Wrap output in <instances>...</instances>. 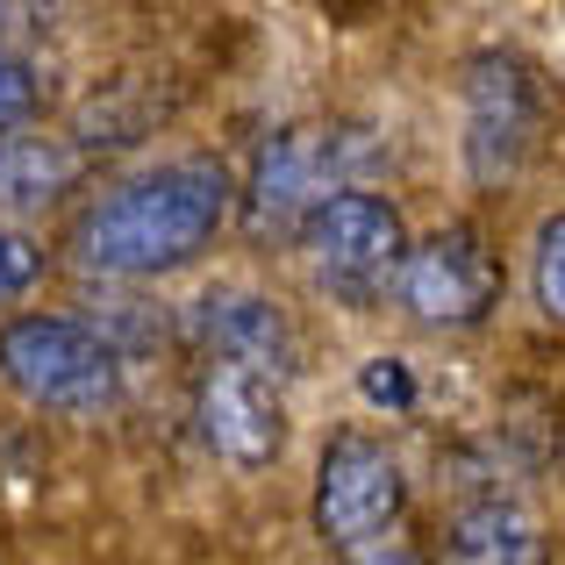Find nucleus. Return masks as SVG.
I'll list each match as a JSON object with an SVG mask.
<instances>
[{"mask_svg": "<svg viewBox=\"0 0 565 565\" xmlns=\"http://www.w3.org/2000/svg\"><path fill=\"white\" fill-rule=\"evenodd\" d=\"M79 180V151L57 137H0V207H43Z\"/></svg>", "mask_w": 565, "mask_h": 565, "instance_id": "nucleus-11", "label": "nucleus"}, {"mask_svg": "<svg viewBox=\"0 0 565 565\" xmlns=\"http://www.w3.org/2000/svg\"><path fill=\"white\" fill-rule=\"evenodd\" d=\"M530 287H537V308L552 322H565V215H552L537 230V265H530Z\"/></svg>", "mask_w": 565, "mask_h": 565, "instance_id": "nucleus-12", "label": "nucleus"}, {"mask_svg": "<svg viewBox=\"0 0 565 565\" xmlns=\"http://www.w3.org/2000/svg\"><path fill=\"white\" fill-rule=\"evenodd\" d=\"M537 137V86L515 57H472L466 72V151L480 180H509Z\"/></svg>", "mask_w": 565, "mask_h": 565, "instance_id": "nucleus-7", "label": "nucleus"}, {"mask_svg": "<svg viewBox=\"0 0 565 565\" xmlns=\"http://www.w3.org/2000/svg\"><path fill=\"white\" fill-rule=\"evenodd\" d=\"M43 279V244H29L22 230H0V301H22Z\"/></svg>", "mask_w": 565, "mask_h": 565, "instance_id": "nucleus-13", "label": "nucleus"}, {"mask_svg": "<svg viewBox=\"0 0 565 565\" xmlns=\"http://www.w3.org/2000/svg\"><path fill=\"white\" fill-rule=\"evenodd\" d=\"M193 337L215 365H236L250 380H279L294 373V330L265 294H236V287H215L193 301Z\"/></svg>", "mask_w": 565, "mask_h": 565, "instance_id": "nucleus-8", "label": "nucleus"}, {"mask_svg": "<svg viewBox=\"0 0 565 565\" xmlns=\"http://www.w3.org/2000/svg\"><path fill=\"white\" fill-rule=\"evenodd\" d=\"M36 65L29 57H14V51H0V129H14V122H29L36 115Z\"/></svg>", "mask_w": 565, "mask_h": 565, "instance_id": "nucleus-14", "label": "nucleus"}, {"mask_svg": "<svg viewBox=\"0 0 565 565\" xmlns=\"http://www.w3.org/2000/svg\"><path fill=\"white\" fill-rule=\"evenodd\" d=\"M451 565H544V537L523 509L480 501L451 523Z\"/></svg>", "mask_w": 565, "mask_h": 565, "instance_id": "nucleus-10", "label": "nucleus"}, {"mask_svg": "<svg viewBox=\"0 0 565 565\" xmlns=\"http://www.w3.org/2000/svg\"><path fill=\"white\" fill-rule=\"evenodd\" d=\"M301 250H308V265H316V279L330 294L373 301L386 279H401L408 236H401V215L380 193H337V201H322L316 215L301 222Z\"/></svg>", "mask_w": 565, "mask_h": 565, "instance_id": "nucleus-3", "label": "nucleus"}, {"mask_svg": "<svg viewBox=\"0 0 565 565\" xmlns=\"http://www.w3.org/2000/svg\"><path fill=\"white\" fill-rule=\"evenodd\" d=\"M222 215H230V172L207 158H180V166H158L143 180L100 193L72 222V258L108 279H158L201 258Z\"/></svg>", "mask_w": 565, "mask_h": 565, "instance_id": "nucleus-1", "label": "nucleus"}, {"mask_svg": "<svg viewBox=\"0 0 565 565\" xmlns=\"http://www.w3.org/2000/svg\"><path fill=\"white\" fill-rule=\"evenodd\" d=\"M365 166V143L351 129H287L258 151L250 166V222L279 230V222H308L322 201L351 193L344 180Z\"/></svg>", "mask_w": 565, "mask_h": 565, "instance_id": "nucleus-4", "label": "nucleus"}, {"mask_svg": "<svg viewBox=\"0 0 565 565\" xmlns=\"http://www.w3.org/2000/svg\"><path fill=\"white\" fill-rule=\"evenodd\" d=\"M394 287H401V301H408V316L466 330V322H480L487 308H494L501 273H494V258H487L480 230L451 222V230H437V236H423V244H408V258H401V279H394Z\"/></svg>", "mask_w": 565, "mask_h": 565, "instance_id": "nucleus-5", "label": "nucleus"}, {"mask_svg": "<svg viewBox=\"0 0 565 565\" xmlns=\"http://www.w3.org/2000/svg\"><path fill=\"white\" fill-rule=\"evenodd\" d=\"M193 423L230 466H265L279 451V394L273 380H250L236 365H207L193 394Z\"/></svg>", "mask_w": 565, "mask_h": 565, "instance_id": "nucleus-9", "label": "nucleus"}, {"mask_svg": "<svg viewBox=\"0 0 565 565\" xmlns=\"http://www.w3.org/2000/svg\"><path fill=\"white\" fill-rule=\"evenodd\" d=\"M394 515H401V466L373 437H337L322 451V472H316L322 537L344 544V552H365V544H380V530Z\"/></svg>", "mask_w": 565, "mask_h": 565, "instance_id": "nucleus-6", "label": "nucleus"}, {"mask_svg": "<svg viewBox=\"0 0 565 565\" xmlns=\"http://www.w3.org/2000/svg\"><path fill=\"white\" fill-rule=\"evenodd\" d=\"M365 401H380V408H415V380H408V365L401 359H365Z\"/></svg>", "mask_w": 565, "mask_h": 565, "instance_id": "nucleus-15", "label": "nucleus"}, {"mask_svg": "<svg viewBox=\"0 0 565 565\" xmlns=\"http://www.w3.org/2000/svg\"><path fill=\"white\" fill-rule=\"evenodd\" d=\"M0 380L57 415H94L122 394V359L100 330L72 316H14L0 330Z\"/></svg>", "mask_w": 565, "mask_h": 565, "instance_id": "nucleus-2", "label": "nucleus"}]
</instances>
